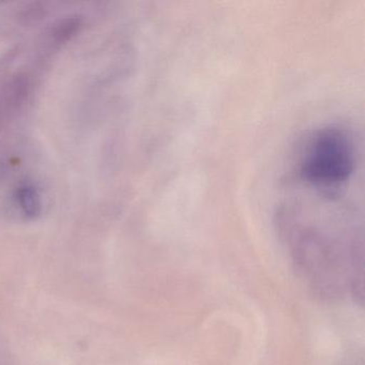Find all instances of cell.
Wrapping results in <instances>:
<instances>
[{
  "label": "cell",
  "instance_id": "1",
  "mask_svg": "<svg viewBox=\"0 0 365 365\" xmlns=\"http://www.w3.org/2000/svg\"><path fill=\"white\" fill-rule=\"evenodd\" d=\"M356 165L352 138L341 128L326 127L305 145L297 164V177L314 190L333 196L349 182Z\"/></svg>",
  "mask_w": 365,
  "mask_h": 365
},
{
  "label": "cell",
  "instance_id": "2",
  "mask_svg": "<svg viewBox=\"0 0 365 365\" xmlns=\"http://www.w3.org/2000/svg\"><path fill=\"white\" fill-rule=\"evenodd\" d=\"M16 197L19 206L21 207L25 215L34 217L40 212V208H41L40 197L33 187L25 185V187H20L16 192Z\"/></svg>",
  "mask_w": 365,
  "mask_h": 365
}]
</instances>
